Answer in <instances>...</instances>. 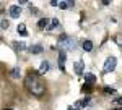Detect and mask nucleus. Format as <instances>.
<instances>
[{"label":"nucleus","mask_w":122,"mask_h":110,"mask_svg":"<svg viewBox=\"0 0 122 110\" xmlns=\"http://www.w3.org/2000/svg\"><path fill=\"white\" fill-rule=\"evenodd\" d=\"M67 110H78V109H76V107H68Z\"/></svg>","instance_id":"obj_23"},{"label":"nucleus","mask_w":122,"mask_h":110,"mask_svg":"<svg viewBox=\"0 0 122 110\" xmlns=\"http://www.w3.org/2000/svg\"><path fill=\"white\" fill-rule=\"evenodd\" d=\"M81 92H83V94H90V92H91V86H88V84H83V87H81Z\"/></svg>","instance_id":"obj_15"},{"label":"nucleus","mask_w":122,"mask_h":110,"mask_svg":"<svg viewBox=\"0 0 122 110\" xmlns=\"http://www.w3.org/2000/svg\"><path fill=\"white\" fill-rule=\"evenodd\" d=\"M49 68H51V65H49V62L47 60H44L42 63H41V66H39V74H44L49 71Z\"/></svg>","instance_id":"obj_8"},{"label":"nucleus","mask_w":122,"mask_h":110,"mask_svg":"<svg viewBox=\"0 0 122 110\" xmlns=\"http://www.w3.org/2000/svg\"><path fill=\"white\" fill-rule=\"evenodd\" d=\"M59 3H60V2H56V0H52V2H51V5H52V7H59Z\"/></svg>","instance_id":"obj_22"},{"label":"nucleus","mask_w":122,"mask_h":110,"mask_svg":"<svg viewBox=\"0 0 122 110\" xmlns=\"http://www.w3.org/2000/svg\"><path fill=\"white\" fill-rule=\"evenodd\" d=\"M67 60V55H65V50H60L59 52V58H57V63L60 66V70H64V63H65Z\"/></svg>","instance_id":"obj_5"},{"label":"nucleus","mask_w":122,"mask_h":110,"mask_svg":"<svg viewBox=\"0 0 122 110\" xmlns=\"http://www.w3.org/2000/svg\"><path fill=\"white\" fill-rule=\"evenodd\" d=\"M29 52H31V54H34V55H38V54H41V52H42V50H44V49H42V46H39V44H36V46H31L28 49Z\"/></svg>","instance_id":"obj_9"},{"label":"nucleus","mask_w":122,"mask_h":110,"mask_svg":"<svg viewBox=\"0 0 122 110\" xmlns=\"http://www.w3.org/2000/svg\"><path fill=\"white\" fill-rule=\"evenodd\" d=\"M59 46H60V49L62 50H75L76 47V41L73 39V37H68L67 34H62V36L59 37Z\"/></svg>","instance_id":"obj_2"},{"label":"nucleus","mask_w":122,"mask_h":110,"mask_svg":"<svg viewBox=\"0 0 122 110\" xmlns=\"http://www.w3.org/2000/svg\"><path fill=\"white\" fill-rule=\"evenodd\" d=\"M94 82H96V76H94L93 73H85V84L93 86Z\"/></svg>","instance_id":"obj_6"},{"label":"nucleus","mask_w":122,"mask_h":110,"mask_svg":"<svg viewBox=\"0 0 122 110\" xmlns=\"http://www.w3.org/2000/svg\"><path fill=\"white\" fill-rule=\"evenodd\" d=\"M8 13L11 18H20V15H21V7L20 5H11L8 8Z\"/></svg>","instance_id":"obj_4"},{"label":"nucleus","mask_w":122,"mask_h":110,"mask_svg":"<svg viewBox=\"0 0 122 110\" xmlns=\"http://www.w3.org/2000/svg\"><path fill=\"white\" fill-rule=\"evenodd\" d=\"M116 65H117V60L116 57H107L106 62H104V66H103V73H111L116 70Z\"/></svg>","instance_id":"obj_3"},{"label":"nucleus","mask_w":122,"mask_h":110,"mask_svg":"<svg viewBox=\"0 0 122 110\" xmlns=\"http://www.w3.org/2000/svg\"><path fill=\"white\" fill-rule=\"evenodd\" d=\"M15 47H16V49H26V46H25L23 42H16V44H15Z\"/></svg>","instance_id":"obj_19"},{"label":"nucleus","mask_w":122,"mask_h":110,"mask_svg":"<svg viewBox=\"0 0 122 110\" xmlns=\"http://www.w3.org/2000/svg\"><path fill=\"white\" fill-rule=\"evenodd\" d=\"M51 21H52V19H49V18H41L38 21V28H39V29H44V28H47V29H49Z\"/></svg>","instance_id":"obj_7"},{"label":"nucleus","mask_w":122,"mask_h":110,"mask_svg":"<svg viewBox=\"0 0 122 110\" xmlns=\"http://www.w3.org/2000/svg\"><path fill=\"white\" fill-rule=\"evenodd\" d=\"M116 42L119 44V46H122V36L119 34V36H116Z\"/></svg>","instance_id":"obj_20"},{"label":"nucleus","mask_w":122,"mask_h":110,"mask_svg":"<svg viewBox=\"0 0 122 110\" xmlns=\"http://www.w3.org/2000/svg\"><path fill=\"white\" fill-rule=\"evenodd\" d=\"M16 31H18V34H20V36H23V37H26V36H28V29H26V24H18Z\"/></svg>","instance_id":"obj_10"},{"label":"nucleus","mask_w":122,"mask_h":110,"mask_svg":"<svg viewBox=\"0 0 122 110\" xmlns=\"http://www.w3.org/2000/svg\"><path fill=\"white\" fill-rule=\"evenodd\" d=\"M114 102H116L117 105H121V107H122V97H117V99H116Z\"/></svg>","instance_id":"obj_21"},{"label":"nucleus","mask_w":122,"mask_h":110,"mask_svg":"<svg viewBox=\"0 0 122 110\" xmlns=\"http://www.w3.org/2000/svg\"><path fill=\"white\" fill-rule=\"evenodd\" d=\"M73 70H75L76 74H81L83 73V63H81V62H76L75 66H73Z\"/></svg>","instance_id":"obj_12"},{"label":"nucleus","mask_w":122,"mask_h":110,"mask_svg":"<svg viewBox=\"0 0 122 110\" xmlns=\"http://www.w3.org/2000/svg\"><path fill=\"white\" fill-rule=\"evenodd\" d=\"M59 8L60 10H67L68 8V2H60V3H59Z\"/></svg>","instance_id":"obj_17"},{"label":"nucleus","mask_w":122,"mask_h":110,"mask_svg":"<svg viewBox=\"0 0 122 110\" xmlns=\"http://www.w3.org/2000/svg\"><path fill=\"white\" fill-rule=\"evenodd\" d=\"M5 110H13V109H5Z\"/></svg>","instance_id":"obj_25"},{"label":"nucleus","mask_w":122,"mask_h":110,"mask_svg":"<svg viewBox=\"0 0 122 110\" xmlns=\"http://www.w3.org/2000/svg\"><path fill=\"white\" fill-rule=\"evenodd\" d=\"M25 86H26V89H28L33 96H38L41 97L42 94H44V86H42V82L39 81V78L36 76L34 73H29L26 78H25Z\"/></svg>","instance_id":"obj_1"},{"label":"nucleus","mask_w":122,"mask_h":110,"mask_svg":"<svg viewBox=\"0 0 122 110\" xmlns=\"http://www.w3.org/2000/svg\"><path fill=\"white\" fill-rule=\"evenodd\" d=\"M103 91L106 92V94H116V89H114V87H109V86H106Z\"/></svg>","instance_id":"obj_16"},{"label":"nucleus","mask_w":122,"mask_h":110,"mask_svg":"<svg viewBox=\"0 0 122 110\" xmlns=\"http://www.w3.org/2000/svg\"><path fill=\"white\" fill-rule=\"evenodd\" d=\"M11 78H20V66H15L13 70H11Z\"/></svg>","instance_id":"obj_13"},{"label":"nucleus","mask_w":122,"mask_h":110,"mask_svg":"<svg viewBox=\"0 0 122 110\" xmlns=\"http://www.w3.org/2000/svg\"><path fill=\"white\" fill-rule=\"evenodd\" d=\"M59 24H60V23H59V19H57V18H54L52 21H51V26H49V31H51V29H56V28L59 26Z\"/></svg>","instance_id":"obj_14"},{"label":"nucleus","mask_w":122,"mask_h":110,"mask_svg":"<svg viewBox=\"0 0 122 110\" xmlns=\"http://www.w3.org/2000/svg\"><path fill=\"white\" fill-rule=\"evenodd\" d=\"M83 50L85 52H91V50H93V42H91V41H85L83 42Z\"/></svg>","instance_id":"obj_11"},{"label":"nucleus","mask_w":122,"mask_h":110,"mask_svg":"<svg viewBox=\"0 0 122 110\" xmlns=\"http://www.w3.org/2000/svg\"><path fill=\"white\" fill-rule=\"evenodd\" d=\"M117 110H122V107H119V109H117Z\"/></svg>","instance_id":"obj_24"},{"label":"nucleus","mask_w":122,"mask_h":110,"mask_svg":"<svg viewBox=\"0 0 122 110\" xmlns=\"http://www.w3.org/2000/svg\"><path fill=\"white\" fill-rule=\"evenodd\" d=\"M10 26V23L7 21V19H2V29H8Z\"/></svg>","instance_id":"obj_18"}]
</instances>
